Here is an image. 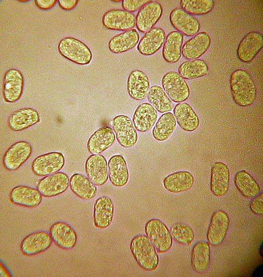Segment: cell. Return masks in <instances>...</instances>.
I'll use <instances>...</instances> for the list:
<instances>
[{"instance_id": "6da1fadb", "label": "cell", "mask_w": 263, "mask_h": 277, "mask_svg": "<svg viewBox=\"0 0 263 277\" xmlns=\"http://www.w3.org/2000/svg\"><path fill=\"white\" fill-rule=\"evenodd\" d=\"M230 87L233 101L240 107L252 105L256 98V85L251 75L245 70L237 69L232 73Z\"/></svg>"}, {"instance_id": "7a4b0ae2", "label": "cell", "mask_w": 263, "mask_h": 277, "mask_svg": "<svg viewBox=\"0 0 263 277\" xmlns=\"http://www.w3.org/2000/svg\"><path fill=\"white\" fill-rule=\"evenodd\" d=\"M130 249L136 262L143 269L152 271L157 268L159 257L155 247L147 236H135L130 241Z\"/></svg>"}, {"instance_id": "3957f363", "label": "cell", "mask_w": 263, "mask_h": 277, "mask_svg": "<svg viewBox=\"0 0 263 277\" xmlns=\"http://www.w3.org/2000/svg\"><path fill=\"white\" fill-rule=\"evenodd\" d=\"M58 50L62 56L78 65H88L92 58V52L88 47L73 37L62 39L58 43Z\"/></svg>"}, {"instance_id": "277c9868", "label": "cell", "mask_w": 263, "mask_h": 277, "mask_svg": "<svg viewBox=\"0 0 263 277\" xmlns=\"http://www.w3.org/2000/svg\"><path fill=\"white\" fill-rule=\"evenodd\" d=\"M161 84L167 96L175 103L183 102L189 97L190 89L187 83L175 71L165 73Z\"/></svg>"}, {"instance_id": "5b68a950", "label": "cell", "mask_w": 263, "mask_h": 277, "mask_svg": "<svg viewBox=\"0 0 263 277\" xmlns=\"http://www.w3.org/2000/svg\"><path fill=\"white\" fill-rule=\"evenodd\" d=\"M145 230L156 250L160 253L170 250L172 237L166 224L159 219L153 218L146 223Z\"/></svg>"}, {"instance_id": "8992f818", "label": "cell", "mask_w": 263, "mask_h": 277, "mask_svg": "<svg viewBox=\"0 0 263 277\" xmlns=\"http://www.w3.org/2000/svg\"><path fill=\"white\" fill-rule=\"evenodd\" d=\"M65 163V158L62 153L51 152L35 158L32 163L31 169L36 175L46 176L60 171Z\"/></svg>"}, {"instance_id": "52a82bcc", "label": "cell", "mask_w": 263, "mask_h": 277, "mask_svg": "<svg viewBox=\"0 0 263 277\" xmlns=\"http://www.w3.org/2000/svg\"><path fill=\"white\" fill-rule=\"evenodd\" d=\"M115 137L120 146L131 148L137 142L138 135L131 119L125 115L114 117L111 122Z\"/></svg>"}, {"instance_id": "ba28073f", "label": "cell", "mask_w": 263, "mask_h": 277, "mask_svg": "<svg viewBox=\"0 0 263 277\" xmlns=\"http://www.w3.org/2000/svg\"><path fill=\"white\" fill-rule=\"evenodd\" d=\"M32 145L25 141H19L12 144L6 151L3 164L9 171L18 170L31 156Z\"/></svg>"}, {"instance_id": "9c48e42d", "label": "cell", "mask_w": 263, "mask_h": 277, "mask_svg": "<svg viewBox=\"0 0 263 277\" xmlns=\"http://www.w3.org/2000/svg\"><path fill=\"white\" fill-rule=\"evenodd\" d=\"M69 181L67 174L58 172L42 178L37 185V189L44 197H53L66 191Z\"/></svg>"}, {"instance_id": "30bf717a", "label": "cell", "mask_w": 263, "mask_h": 277, "mask_svg": "<svg viewBox=\"0 0 263 277\" xmlns=\"http://www.w3.org/2000/svg\"><path fill=\"white\" fill-rule=\"evenodd\" d=\"M102 23L108 30L126 31L135 27L136 17L134 14L124 10L111 9L104 13Z\"/></svg>"}, {"instance_id": "8fae6325", "label": "cell", "mask_w": 263, "mask_h": 277, "mask_svg": "<svg viewBox=\"0 0 263 277\" xmlns=\"http://www.w3.org/2000/svg\"><path fill=\"white\" fill-rule=\"evenodd\" d=\"M161 5L156 1H150L138 11L136 17L137 30L144 33L153 28L163 15Z\"/></svg>"}, {"instance_id": "7c38bea8", "label": "cell", "mask_w": 263, "mask_h": 277, "mask_svg": "<svg viewBox=\"0 0 263 277\" xmlns=\"http://www.w3.org/2000/svg\"><path fill=\"white\" fill-rule=\"evenodd\" d=\"M24 77L16 69H10L5 73L3 79V95L7 103H14L21 97L24 88Z\"/></svg>"}, {"instance_id": "4fadbf2b", "label": "cell", "mask_w": 263, "mask_h": 277, "mask_svg": "<svg viewBox=\"0 0 263 277\" xmlns=\"http://www.w3.org/2000/svg\"><path fill=\"white\" fill-rule=\"evenodd\" d=\"M169 20L173 28L187 37L195 35L200 29L199 21L181 8H175L169 15Z\"/></svg>"}, {"instance_id": "5bb4252c", "label": "cell", "mask_w": 263, "mask_h": 277, "mask_svg": "<svg viewBox=\"0 0 263 277\" xmlns=\"http://www.w3.org/2000/svg\"><path fill=\"white\" fill-rule=\"evenodd\" d=\"M263 47V38L258 32L246 34L240 41L236 50L238 58L244 63L250 62Z\"/></svg>"}, {"instance_id": "9a60e30c", "label": "cell", "mask_w": 263, "mask_h": 277, "mask_svg": "<svg viewBox=\"0 0 263 277\" xmlns=\"http://www.w3.org/2000/svg\"><path fill=\"white\" fill-rule=\"evenodd\" d=\"M229 219L224 211H215L211 217L207 232V239L212 245L221 244L225 239L228 229Z\"/></svg>"}, {"instance_id": "2e32d148", "label": "cell", "mask_w": 263, "mask_h": 277, "mask_svg": "<svg viewBox=\"0 0 263 277\" xmlns=\"http://www.w3.org/2000/svg\"><path fill=\"white\" fill-rule=\"evenodd\" d=\"M107 162L100 154H92L85 163V171L87 177L95 185L101 186L107 181Z\"/></svg>"}, {"instance_id": "e0dca14e", "label": "cell", "mask_w": 263, "mask_h": 277, "mask_svg": "<svg viewBox=\"0 0 263 277\" xmlns=\"http://www.w3.org/2000/svg\"><path fill=\"white\" fill-rule=\"evenodd\" d=\"M50 234L53 242L65 250L73 248L76 244L77 235L75 230L63 221L53 223L50 228Z\"/></svg>"}, {"instance_id": "ac0fdd59", "label": "cell", "mask_w": 263, "mask_h": 277, "mask_svg": "<svg viewBox=\"0 0 263 277\" xmlns=\"http://www.w3.org/2000/svg\"><path fill=\"white\" fill-rule=\"evenodd\" d=\"M52 239L50 233L40 231L33 232L26 236L21 243L23 254L34 255L44 252L51 245Z\"/></svg>"}, {"instance_id": "d6986e66", "label": "cell", "mask_w": 263, "mask_h": 277, "mask_svg": "<svg viewBox=\"0 0 263 277\" xmlns=\"http://www.w3.org/2000/svg\"><path fill=\"white\" fill-rule=\"evenodd\" d=\"M40 121V115L37 110L30 107H25L13 112L7 122L11 130L21 131L36 124Z\"/></svg>"}, {"instance_id": "ffe728a7", "label": "cell", "mask_w": 263, "mask_h": 277, "mask_svg": "<svg viewBox=\"0 0 263 277\" xmlns=\"http://www.w3.org/2000/svg\"><path fill=\"white\" fill-rule=\"evenodd\" d=\"M230 172L227 165L222 162H215L212 166L210 190L216 196L224 195L228 191Z\"/></svg>"}, {"instance_id": "44dd1931", "label": "cell", "mask_w": 263, "mask_h": 277, "mask_svg": "<svg viewBox=\"0 0 263 277\" xmlns=\"http://www.w3.org/2000/svg\"><path fill=\"white\" fill-rule=\"evenodd\" d=\"M211 43V39L209 35L205 32H200L184 44L181 53L187 60L198 59L205 53Z\"/></svg>"}, {"instance_id": "7402d4cb", "label": "cell", "mask_w": 263, "mask_h": 277, "mask_svg": "<svg viewBox=\"0 0 263 277\" xmlns=\"http://www.w3.org/2000/svg\"><path fill=\"white\" fill-rule=\"evenodd\" d=\"M150 83L147 75L143 71L136 69L129 73L126 83L129 96L134 100L142 101L147 96Z\"/></svg>"}, {"instance_id": "603a6c76", "label": "cell", "mask_w": 263, "mask_h": 277, "mask_svg": "<svg viewBox=\"0 0 263 277\" xmlns=\"http://www.w3.org/2000/svg\"><path fill=\"white\" fill-rule=\"evenodd\" d=\"M10 199L15 204L34 208L40 205L42 195L37 189L25 185H18L11 190Z\"/></svg>"}, {"instance_id": "cb8c5ba5", "label": "cell", "mask_w": 263, "mask_h": 277, "mask_svg": "<svg viewBox=\"0 0 263 277\" xmlns=\"http://www.w3.org/2000/svg\"><path fill=\"white\" fill-rule=\"evenodd\" d=\"M166 39L165 32L160 27H155L148 32L140 40L137 49L144 56H151L162 47Z\"/></svg>"}, {"instance_id": "d4e9b609", "label": "cell", "mask_w": 263, "mask_h": 277, "mask_svg": "<svg viewBox=\"0 0 263 277\" xmlns=\"http://www.w3.org/2000/svg\"><path fill=\"white\" fill-rule=\"evenodd\" d=\"M115 141V135L109 127H102L89 137L87 148L92 154H100L111 147Z\"/></svg>"}, {"instance_id": "484cf974", "label": "cell", "mask_w": 263, "mask_h": 277, "mask_svg": "<svg viewBox=\"0 0 263 277\" xmlns=\"http://www.w3.org/2000/svg\"><path fill=\"white\" fill-rule=\"evenodd\" d=\"M173 114L178 125L186 132H193L199 126L198 116L193 108L186 102L177 104L173 109Z\"/></svg>"}, {"instance_id": "4316f807", "label": "cell", "mask_w": 263, "mask_h": 277, "mask_svg": "<svg viewBox=\"0 0 263 277\" xmlns=\"http://www.w3.org/2000/svg\"><path fill=\"white\" fill-rule=\"evenodd\" d=\"M158 113L150 103L145 102L140 104L136 109L132 119L136 129L140 132H146L155 125Z\"/></svg>"}, {"instance_id": "83f0119b", "label": "cell", "mask_w": 263, "mask_h": 277, "mask_svg": "<svg viewBox=\"0 0 263 277\" xmlns=\"http://www.w3.org/2000/svg\"><path fill=\"white\" fill-rule=\"evenodd\" d=\"M114 215V204L110 198L101 196L94 205L93 222L98 228H105L111 223Z\"/></svg>"}, {"instance_id": "f1b7e54d", "label": "cell", "mask_w": 263, "mask_h": 277, "mask_svg": "<svg viewBox=\"0 0 263 277\" xmlns=\"http://www.w3.org/2000/svg\"><path fill=\"white\" fill-rule=\"evenodd\" d=\"M108 173L110 182L115 187L124 186L129 179L127 165L124 158L121 155L111 156L108 162Z\"/></svg>"}, {"instance_id": "f546056e", "label": "cell", "mask_w": 263, "mask_h": 277, "mask_svg": "<svg viewBox=\"0 0 263 277\" xmlns=\"http://www.w3.org/2000/svg\"><path fill=\"white\" fill-rule=\"evenodd\" d=\"M194 182L193 175L187 171H180L167 176L163 180L165 188L172 193H180L187 191Z\"/></svg>"}, {"instance_id": "4dcf8cb0", "label": "cell", "mask_w": 263, "mask_h": 277, "mask_svg": "<svg viewBox=\"0 0 263 277\" xmlns=\"http://www.w3.org/2000/svg\"><path fill=\"white\" fill-rule=\"evenodd\" d=\"M140 40V35L136 29H131L117 34L108 43L109 50L114 54L127 52L134 48Z\"/></svg>"}, {"instance_id": "1f68e13d", "label": "cell", "mask_w": 263, "mask_h": 277, "mask_svg": "<svg viewBox=\"0 0 263 277\" xmlns=\"http://www.w3.org/2000/svg\"><path fill=\"white\" fill-rule=\"evenodd\" d=\"M183 35L178 31L170 32L166 37L162 49V56L169 63H176L181 56Z\"/></svg>"}, {"instance_id": "d6a6232c", "label": "cell", "mask_w": 263, "mask_h": 277, "mask_svg": "<svg viewBox=\"0 0 263 277\" xmlns=\"http://www.w3.org/2000/svg\"><path fill=\"white\" fill-rule=\"evenodd\" d=\"M69 186L74 194L84 200L93 198L97 193L95 185L82 174H73L70 178Z\"/></svg>"}, {"instance_id": "836d02e7", "label": "cell", "mask_w": 263, "mask_h": 277, "mask_svg": "<svg viewBox=\"0 0 263 277\" xmlns=\"http://www.w3.org/2000/svg\"><path fill=\"white\" fill-rule=\"evenodd\" d=\"M191 261L193 270L198 273L204 272L208 269L210 262V247L207 242L201 241L194 244Z\"/></svg>"}, {"instance_id": "e575fe53", "label": "cell", "mask_w": 263, "mask_h": 277, "mask_svg": "<svg viewBox=\"0 0 263 277\" xmlns=\"http://www.w3.org/2000/svg\"><path fill=\"white\" fill-rule=\"evenodd\" d=\"M234 183L240 193L246 198H252L260 192V187L254 178L245 170L237 172Z\"/></svg>"}, {"instance_id": "d590c367", "label": "cell", "mask_w": 263, "mask_h": 277, "mask_svg": "<svg viewBox=\"0 0 263 277\" xmlns=\"http://www.w3.org/2000/svg\"><path fill=\"white\" fill-rule=\"evenodd\" d=\"M177 125L174 115L170 112L164 113L158 119L152 130V135L157 141L163 142L170 138Z\"/></svg>"}, {"instance_id": "8d00e7d4", "label": "cell", "mask_w": 263, "mask_h": 277, "mask_svg": "<svg viewBox=\"0 0 263 277\" xmlns=\"http://www.w3.org/2000/svg\"><path fill=\"white\" fill-rule=\"evenodd\" d=\"M147 99L159 112H169L173 109L174 105L163 88L158 85L151 86L147 94Z\"/></svg>"}, {"instance_id": "74e56055", "label": "cell", "mask_w": 263, "mask_h": 277, "mask_svg": "<svg viewBox=\"0 0 263 277\" xmlns=\"http://www.w3.org/2000/svg\"><path fill=\"white\" fill-rule=\"evenodd\" d=\"M208 66L201 59L185 61L179 67V74L184 79L191 80L202 77L208 73Z\"/></svg>"}, {"instance_id": "f35d334b", "label": "cell", "mask_w": 263, "mask_h": 277, "mask_svg": "<svg viewBox=\"0 0 263 277\" xmlns=\"http://www.w3.org/2000/svg\"><path fill=\"white\" fill-rule=\"evenodd\" d=\"M181 9L191 15L202 16L210 13L213 9V0H181Z\"/></svg>"}, {"instance_id": "ab89813d", "label": "cell", "mask_w": 263, "mask_h": 277, "mask_svg": "<svg viewBox=\"0 0 263 277\" xmlns=\"http://www.w3.org/2000/svg\"><path fill=\"white\" fill-rule=\"evenodd\" d=\"M172 237L177 242L182 244H190L194 238L192 228L184 223H176L170 229Z\"/></svg>"}, {"instance_id": "60d3db41", "label": "cell", "mask_w": 263, "mask_h": 277, "mask_svg": "<svg viewBox=\"0 0 263 277\" xmlns=\"http://www.w3.org/2000/svg\"><path fill=\"white\" fill-rule=\"evenodd\" d=\"M149 2L150 1L148 0H123L121 6L124 10L132 13L140 10Z\"/></svg>"}, {"instance_id": "b9f144b4", "label": "cell", "mask_w": 263, "mask_h": 277, "mask_svg": "<svg viewBox=\"0 0 263 277\" xmlns=\"http://www.w3.org/2000/svg\"><path fill=\"white\" fill-rule=\"evenodd\" d=\"M249 208L253 213L256 215L263 214V193L260 192L250 201Z\"/></svg>"}, {"instance_id": "7bdbcfd3", "label": "cell", "mask_w": 263, "mask_h": 277, "mask_svg": "<svg viewBox=\"0 0 263 277\" xmlns=\"http://www.w3.org/2000/svg\"><path fill=\"white\" fill-rule=\"evenodd\" d=\"M57 0H36L35 5L43 10H48L53 8L56 4Z\"/></svg>"}, {"instance_id": "ee69618b", "label": "cell", "mask_w": 263, "mask_h": 277, "mask_svg": "<svg viewBox=\"0 0 263 277\" xmlns=\"http://www.w3.org/2000/svg\"><path fill=\"white\" fill-rule=\"evenodd\" d=\"M78 0H58L59 6L64 10L70 11L74 9L78 3Z\"/></svg>"}, {"instance_id": "f6af8a7d", "label": "cell", "mask_w": 263, "mask_h": 277, "mask_svg": "<svg viewBox=\"0 0 263 277\" xmlns=\"http://www.w3.org/2000/svg\"><path fill=\"white\" fill-rule=\"evenodd\" d=\"M111 1L113 2H120V0L119 1Z\"/></svg>"}]
</instances>
